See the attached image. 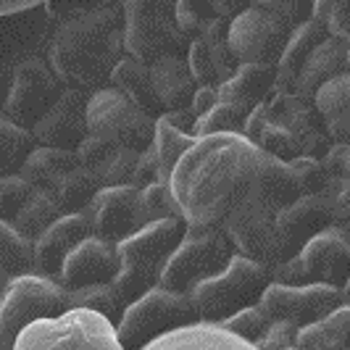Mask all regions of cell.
I'll return each mask as SVG.
<instances>
[{"label": "cell", "mask_w": 350, "mask_h": 350, "mask_svg": "<svg viewBox=\"0 0 350 350\" xmlns=\"http://www.w3.org/2000/svg\"><path fill=\"white\" fill-rule=\"evenodd\" d=\"M11 350H122V345L113 324L103 316L71 308L55 319L29 324Z\"/></svg>", "instance_id": "obj_9"}, {"label": "cell", "mask_w": 350, "mask_h": 350, "mask_svg": "<svg viewBox=\"0 0 350 350\" xmlns=\"http://www.w3.org/2000/svg\"><path fill=\"white\" fill-rule=\"evenodd\" d=\"M314 108L332 142H350V74L327 82L314 95Z\"/></svg>", "instance_id": "obj_28"}, {"label": "cell", "mask_w": 350, "mask_h": 350, "mask_svg": "<svg viewBox=\"0 0 350 350\" xmlns=\"http://www.w3.org/2000/svg\"><path fill=\"white\" fill-rule=\"evenodd\" d=\"M166 219H182L179 208H176L174 198L169 185H148L140 190V224H156V221H166Z\"/></svg>", "instance_id": "obj_40"}, {"label": "cell", "mask_w": 350, "mask_h": 350, "mask_svg": "<svg viewBox=\"0 0 350 350\" xmlns=\"http://www.w3.org/2000/svg\"><path fill=\"white\" fill-rule=\"evenodd\" d=\"M90 219L92 237L119 245L126 237H132L140 224V190L137 187H100L95 200L85 211Z\"/></svg>", "instance_id": "obj_17"}, {"label": "cell", "mask_w": 350, "mask_h": 350, "mask_svg": "<svg viewBox=\"0 0 350 350\" xmlns=\"http://www.w3.org/2000/svg\"><path fill=\"white\" fill-rule=\"evenodd\" d=\"M100 193V182L98 176L77 166L69 174H64L55 185H53L48 195L55 200V206L61 208L64 216H74V213H85L90 208V203L95 200V195Z\"/></svg>", "instance_id": "obj_34"}, {"label": "cell", "mask_w": 350, "mask_h": 350, "mask_svg": "<svg viewBox=\"0 0 350 350\" xmlns=\"http://www.w3.org/2000/svg\"><path fill=\"white\" fill-rule=\"evenodd\" d=\"M227 29L229 21H216L213 27H208L203 35H198L190 42V51L185 58H187V66L198 88L219 90L240 69V61L227 45Z\"/></svg>", "instance_id": "obj_21"}, {"label": "cell", "mask_w": 350, "mask_h": 350, "mask_svg": "<svg viewBox=\"0 0 350 350\" xmlns=\"http://www.w3.org/2000/svg\"><path fill=\"white\" fill-rule=\"evenodd\" d=\"M74 308H85L92 314L103 316L108 324H119L124 308L119 306V300L113 295L111 284H100V287H90V290H79L74 293Z\"/></svg>", "instance_id": "obj_41"}, {"label": "cell", "mask_w": 350, "mask_h": 350, "mask_svg": "<svg viewBox=\"0 0 350 350\" xmlns=\"http://www.w3.org/2000/svg\"><path fill=\"white\" fill-rule=\"evenodd\" d=\"M293 350H298V348H293Z\"/></svg>", "instance_id": "obj_60"}, {"label": "cell", "mask_w": 350, "mask_h": 350, "mask_svg": "<svg viewBox=\"0 0 350 350\" xmlns=\"http://www.w3.org/2000/svg\"><path fill=\"white\" fill-rule=\"evenodd\" d=\"M263 153L243 135L195 137L169 176V190L187 227L219 229L253 193Z\"/></svg>", "instance_id": "obj_1"}, {"label": "cell", "mask_w": 350, "mask_h": 350, "mask_svg": "<svg viewBox=\"0 0 350 350\" xmlns=\"http://www.w3.org/2000/svg\"><path fill=\"white\" fill-rule=\"evenodd\" d=\"M35 193L37 190L21 174L3 176V179H0V219L8 221V224H14L18 211L32 200Z\"/></svg>", "instance_id": "obj_42"}, {"label": "cell", "mask_w": 350, "mask_h": 350, "mask_svg": "<svg viewBox=\"0 0 350 350\" xmlns=\"http://www.w3.org/2000/svg\"><path fill=\"white\" fill-rule=\"evenodd\" d=\"M193 324H200V321L190 295H176V293L153 287L124 311L113 329L122 350H142L150 342H156L158 337Z\"/></svg>", "instance_id": "obj_8"}, {"label": "cell", "mask_w": 350, "mask_h": 350, "mask_svg": "<svg viewBox=\"0 0 350 350\" xmlns=\"http://www.w3.org/2000/svg\"><path fill=\"white\" fill-rule=\"evenodd\" d=\"M293 29L295 27L287 24L277 14L258 8V5H250L240 16L229 21L227 45L240 64L277 66Z\"/></svg>", "instance_id": "obj_14"}, {"label": "cell", "mask_w": 350, "mask_h": 350, "mask_svg": "<svg viewBox=\"0 0 350 350\" xmlns=\"http://www.w3.org/2000/svg\"><path fill=\"white\" fill-rule=\"evenodd\" d=\"M245 119L234 113L227 105L216 103L206 116L195 122V137H211V135H243Z\"/></svg>", "instance_id": "obj_45"}, {"label": "cell", "mask_w": 350, "mask_h": 350, "mask_svg": "<svg viewBox=\"0 0 350 350\" xmlns=\"http://www.w3.org/2000/svg\"><path fill=\"white\" fill-rule=\"evenodd\" d=\"M269 284H271V271L243 256H234L221 274L198 284L190 300L200 324L221 327L229 316L240 314L250 306H258Z\"/></svg>", "instance_id": "obj_5"}, {"label": "cell", "mask_w": 350, "mask_h": 350, "mask_svg": "<svg viewBox=\"0 0 350 350\" xmlns=\"http://www.w3.org/2000/svg\"><path fill=\"white\" fill-rule=\"evenodd\" d=\"M187 224L182 219H166L145 224L132 237L116 245L119 250V274L111 282V290L124 311L140 300L145 293L158 287L161 271L169 263L172 253L182 243Z\"/></svg>", "instance_id": "obj_3"}, {"label": "cell", "mask_w": 350, "mask_h": 350, "mask_svg": "<svg viewBox=\"0 0 350 350\" xmlns=\"http://www.w3.org/2000/svg\"><path fill=\"white\" fill-rule=\"evenodd\" d=\"M64 90L66 88L51 71L45 55H32L11 69V82L0 116L24 132H32L37 122L64 95Z\"/></svg>", "instance_id": "obj_11"}, {"label": "cell", "mask_w": 350, "mask_h": 350, "mask_svg": "<svg viewBox=\"0 0 350 350\" xmlns=\"http://www.w3.org/2000/svg\"><path fill=\"white\" fill-rule=\"evenodd\" d=\"M108 88H113L116 92H122L124 98H129V100L137 105L140 111H145L150 119H158V116L163 113L156 100V92H153L150 66H145L137 58L126 55V53H124L122 61L116 64V69L111 71Z\"/></svg>", "instance_id": "obj_30"}, {"label": "cell", "mask_w": 350, "mask_h": 350, "mask_svg": "<svg viewBox=\"0 0 350 350\" xmlns=\"http://www.w3.org/2000/svg\"><path fill=\"white\" fill-rule=\"evenodd\" d=\"M74 308V293L37 274L11 280L0 295V350H11L29 324L55 319Z\"/></svg>", "instance_id": "obj_7"}, {"label": "cell", "mask_w": 350, "mask_h": 350, "mask_svg": "<svg viewBox=\"0 0 350 350\" xmlns=\"http://www.w3.org/2000/svg\"><path fill=\"white\" fill-rule=\"evenodd\" d=\"M256 193L261 195L266 203H271L277 211L287 208L290 203H295L300 198L298 187H295V179L290 174L287 163L266 156V153L261 158V169H258V179H256Z\"/></svg>", "instance_id": "obj_35"}, {"label": "cell", "mask_w": 350, "mask_h": 350, "mask_svg": "<svg viewBox=\"0 0 350 350\" xmlns=\"http://www.w3.org/2000/svg\"><path fill=\"white\" fill-rule=\"evenodd\" d=\"M0 271L8 280H18V277L35 274L32 243H27L14 229V224H8L3 219H0Z\"/></svg>", "instance_id": "obj_36"}, {"label": "cell", "mask_w": 350, "mask_h": 350, "mask_svg": "<svg viewBox=\"0 0 350 350\" xmlns=\"http://www.w3.org/2000/svg\"><path fill=\"white\" fill-rule=\"evenodd\" d=\"M327 37H329L327 29L316 18H308L306 24H300V27L293 29V35H290L284 51H282L280 64H277L274 92H295V85H298V77L303 66H306V61L311 58L316 45L324 42Z\"/></svg>", "instance_id": "obj_27"}, {"label": "cell", "mask_w": 350, "mask_h": 350, "mask_svg": "<svg viewBox=\"0 0 350 350\" xmlns=\"http://www.w3.org/2000/svg\"><path fill=\"white\" fill-rule=\"evenodd\" d=\"M329 227H334V213L324 195H303L277 213L280 240L293 258L308 240H314L316 234H321Z\"/></svg>", "instance_id": "obj_23"}, {"label": "cell", "mask_w": 350, "mask_h": 350, "mask_svg": "<svg viewBox=\"0 0 350 350\" xmlns=\"http://www.w3.org/2000/svg\"><path fill=\"white\" fill-rule=\"evenodd\" d=\"M308 284L348 287L350 277V237L345 229L329 227L308 240L298 253Z\"/></svg>", "instance_id": "obj_19"}, {"label": "cell", "mask_w": 350, "mask_h": 350, "mask_svg": "<svg viewBox=\"0 0 350 350\" xmlns=\"http://www.w3.org/2000/svg\"><path fill=\"white\" fill-rule=\"evenodd\" d=\"M53 29L55 21L45 5L0 16V71H11L32 55H45Z\"/></svg>", "instance_id": "obj_16"}, {"label": "cell", "mask_w": 350, "mask_h": 350, "mask_svg": "<svg viewBox=\"0 0 350 350\" xmlns=\"http://www.w3.org/2000/svg\"><path fill=\"white\" fill-rule=\"evenodd\" d=\"M77 156L74 150H58V148H37L27 156L24 166L18 174L24 176L35 190L48 193L53 185L64 174H69L71 169H77Z\"/></svg>", "instance_id": "obj_32"}, {"label": "cell", "mask_w": 350, "mask_h": 350, "mask_svg": "<svg viewBox=\"0 0 350 350\" xmlns=\"http://www.w3.org/2000/svg\"><path fill=\"white\" fill-rule=\"evenodd\" d=\"M32 150H35L32 135L0 116V179L18 174Z\"/></svg>", "instance_id": "obj_39"}, {"label": "cell", "mask_w": 350, "mask_h": 350, "mask_svg": "<svg viewBox=\"0 0 350 350\" xmlns=\"http://www.w3.org/2000/svg\"><path fill=\"white\" fill-rule=\"evenodd\" d=\"M8 277H5V274H3V271H0V295H3V293H5V287H8Z\"/></svg>", "instance_id": "obj_59"}, {"label": "cell", "mask_w": 350, "mask_h": 350, "mask_svg": "<svg viewBox=\"0 0 350 350\" xmlns=\"http://www.w3.org/2000/svg\"><path fill=\"white\" fill-rule=\"evenodd\" d=\"M51 0H0V16H8V14H21V11H29V8H40Z\"/></svg>", "instance_id": "obj_57"}, {"label": "cell", "mask_w": 350, "mask_h": 350, "mask_svg": "<svg viewBox=\"0 0 350 350\" xmlns=\"http://www.w3.org/2000/svg\"><path fill=\"white\" fill-rule=\"evenodd\" d=\"M92 237L88 213H74V216H61L45 234H40L32 243V261H35V274L42 280L58 282L61 266L69 258V253L79 243Z\"/></svg>", "instance_id": "obj_22"}, {"label": "cell", "mask_w": 350, "mask_h": 350, "mask_svg": "<svg viewBox=\"0 0 350 350\" xmlns=\"http://www.w3.org/2000/svg\"><path fill=\"white\" fill-rule=\"evenodd\" d=\"M266 122L280 124L282 129H287L293 140L298 142L300 156L306 158H321L332 145L316 113L314 100L300 98L298 92H271L256 111H250V116L243 124V137L247 140Z\"/></svg>", "instance_id": "obj_13"}, {"label": "cell", "mask_w": 350, "mask_h": 350, "mask_svg": "<svg viewBox=\"0 0 350 350\" xmlns=\"http://www.w3.org/2000/svg\"><path fill=\"white\" fill-rule=\"evenodd\" d=\"M269 327H271V321L261 311V306H250V308L240 311V314L229 316L227 321L221 324V329H227L229 334H234L237 340H243L247 345H256L266 334Z\"/></svg>", "instance_id": "obj_43"}, {"label": "cell", "mask_w": 350, "mask_h": 350, "mask_svg": "<svg viewBox=\"0 0 350 350\" xmlns=\"http://www.w3.org/2000/svg\"><path fill=\"white\" fill-rule=\"evenodd\" d=\"M116 274H119L116 245L103 243L98 237H88L85 243L74 247L69 258L64 261L58 284L69 293H79V290H90V287L111 284Z\"/></svg>", "instance_id": "obj_20"}, {"label": "cell", "mask_w": 350, "mask_h": 350, "mask_svg": "<svg viewBox=\"0 0 350 350\" xmlns=\"http://www.w3.org/2000/svg\"><path fill=\"white\" fill-rule=\"evenodd\" d=\"M137 150H126V148H116V153L108 158L103 169L98 172V182L100 187H132V176H135V166H137Z\"/></svg>", "instance_id": "obj_46"}, {"label": "cell", "mask_w": 350, "mask_h": 350, "mask_svg": "<svg viewBox=\"0 0 350 350\" xmlns=\"http://www.w3.org/2000/svg\"><path fill=\"white\" fill-rule=\"evenodd\" d=\"M142 350H256L243 340H237L234 334H229L221 327L213 324H193L185 329H176L172 334L158 337L156 342H150Z\"/></svg>", "instance_id": "obj_31"}, {"label": "cell", "mask_w": 350, "mask_h": 350, "mask_svg": "<svg viewBox=\"0 0 350 350\" xmlns=\"http://www.w3.org/2000/svg\"><path fill=\"white\" fill-rule=\"evenodd\" d=\"M298 340V329L293 324L284 321H271V327L266 329L261 340L253 345L256 350H293Z\"/></svg>", "instance_id": "obj_51"}, {"label": "cell", "mask_w": 350, "mask_h": 350, "mask_svg": "<svg viewBox=\"0 0 350 350\" xmlns=\"http://www.w3.org/2000/svg\"><path fill=\"white\" fill-rule=\"evenodd\" d=\"M61 216H64V213L55 206V200H53L51 195L37 190V193L32 195V200L18 211V216L14 219V229H16L27 243H35L37 237L45 234Z\"/></svg>", "instance_id": "obj_37"}, {"label": "cell", "mask_w": 350, "mask_h": 350, "mask_svg": "<svg viewBox=\"0 0 350 350\" xmlns=\"http://www.w3.org/2000/svg\"><path fill=\"white\" fill-rule=\"evenodd\" d=\"M113 153H116V148H113L111 142L95 137V135H88L85 140L77 145V150H74L77 163H79L82 169L92 172V174H98L105 163H108V158L113 156Z\"/></svg>", "instance_id": "obj_48"}, {"label": "cell", "mask_w": 350, "mask_h": 350, "mask_svg": "<svg viewBox=\"0 0 350 350\" xmlns=\"http://www.w3.org/2000/svg\"><path fill=\"white\" fill-rule=\"evenodd\" d=\"M345 74H350V40L327 37L324 42L316 45L311 58L306 61V66L298 77V85H295V92L300 98L314 100V95L327 82H332L337 77H345Z\"/></svg>", "instance_id": "obj_25"}, {"label": "cell", "mask_w": 350, "mask_h": 350, "mask_svg": "<svg viewBox=\"0 0 350 350\" xmlns=\"http://www.w3.org/2000/svg\"><path fill=\"white\" fill-rule=\"evenodd\" d=\"M8 82H11V71H0V113H3V103H5Z\"/></svg>", "instance_id": "obj_58"}, {"label": "cell", "mask_w": 350, "mask_h": 350, "mask_svg": "<svg viewBox=\"0 0 350 350\" xmlns=\"http://www.w3.org/2000/svg\"><path fill=\"white\" fill-rule=\"evenodd\" d=\"M124 58L122 3L74 14L55 24L45 61L58 82L79 92L108 88L111 71Z\"/></svg>", "instance_id": "obj_2"}, {"label": "cell", "mask_w": 350, "mask_h": 350, "mask_svg": "<svg viewBox=\"0 0 350 350\" xmlns=\"http://www.w3.org/2000/svg\"><path fill=\"white\" fill-rule=\"evenodd\" d=\"M350 142H332L329 150L319 158L329 182H350Z\"/></svg>", "instance_id": "obj_50"}, {"label": "cell", "mask_w": 350, "mask_h": 350, "mask_svg": "<svg viewBox=\"0 0 350 350\" xmlns=\"http://www.w3.org/2000/svg\"><path fill=\"white\" fill-rule=\"evenodd\" d=\"M193 142H195V137H190V135H182V132H176L172 126L156 122L153 150H156L158 182H161V185H169V176L174 172V166L179 163V158L193 148Z\"/></svg>", "instance_id": "obj_38"}, {"label": "cell", "mask_w": 350, "mask_h": 350, "mask_svg": "<svg viewBox=\"0 0 350 350\" xmlns=\"http://www.w3.org/2000/svg\"><path fill=\"white\" fill-rule=\"evenodd\" d=\"M277 213L271 203H266L261 195H247V200L221 224V232L232 243L234 256H243L247 261L258 263L266 271H274L280 263L290 261L293 256L282 245L280 232H277Z\"/></svg>", "instance_id": "obj_10"}, {"label": "cell", "mask_w": 350, "mask_h": 350, "mask_svg": "<svg viewBox=\"0 0 350 350\" xmlns=\"http://www.w3.org/2000/svg\"><path fill=\"white\" fill-rule=\"evenodd\" d=\"M156 122L166 124V126H172V129L182 132V135L195 137V122H198V119L190 113V108H187V111H169V113H161Z\"/></svg>", "instance_id": "obj_55"}, {"label": "cell", "mask_w": 350, "mask_h": 350, "mask_svg": "<svg viewBox=\"0 0 350 350\" xmlns=\"http://www.w3.org/2000/svg\"><path fill=\"white\" fill-rule=\"evenodd\" d=\"M216 103H219V95H216V90L198 88V90H195L193 103H190V113H193L195 119H200V116H206V113H208V111Z\"/></svg>", "instance_id": "obj_56"}, {"label": "cell", "mask_w": 350, "mask_h": 350, "mask_svg": "<svg viewBox=\"0 0 350 350\" xmlns=\"http://www.w3.org/2000/svg\"><path fill=\"white\" fill-rule=\"evenodd\" d=\"M287 169H290V174L295 179V187H298L300 198L303 195H321L327 190V185H329V179H327L321 163H319V158L300 156L295 161H290Z\"/></svg>", "instance_id": "obj_47"}, {"label": "cell", "mask_w": 350, "mask_h": 350, "mask_svg": "<svg viewBox=\"0 0 350 350\" xmlns=\"http://www.w3.org/2000/svg\"><path fill=\"white\" fill-rule=\"evenodd\" d=\"M274 79H277V66L240 64V69L229 77V82L216 90L219 103L247 119L250 111H256L274 92Z\"/></svg>", "instance_id": "obj_24"}, {"label": "cell", "mask_w": 350, "mask_h": 350, "mask_svg": "<svg viewBox=\"0 0 350 350\" xmlns=\"http://www.w3.org/2000/svg\"><path fill=\"white\" fill-rule=\"evenodd\" d=\"M88 92L64 90L51 111L37 122L29 132L37 148H58V150H77V145L90 135L88 129Z\"/></svg>", "instance_id": "obj_18"}, {"label": "cell", "mask_w": 350, "mask_h": 350, "mask_svg": "<svg viewBox=\"0 0 350 350\" xmlns=\"http://www.w3.org/2000/svg\"><path fill=\"white\" fill-rule=\"evenodd\" d=\"M329 37L350 40V0H314V14Z\"/></svg>", "instance_id": "obj_44"}, {"label": "cell", "mask_w": 350, "mask_h": 350, "mask_svg": "<svg viewBox=\"0 0 350 350\" xmlns=\"http://www.w3.org/2000/svg\"><path fill=\"white\" fill-rule=\"evenodd\" d=\"M258 306L269 316V321H284V324H293L295 329H303L337 308L348 306V287L342 290L327 287V284L284 287V284L271 282L263 290Z\"/></svg>", "instance_id": "obj_15"}, {"label": "cell", "mask_w": 350, "mask_h": 350, "mask_svg": "<svg viewBox=\"0 0 350 350\" xmlns=\"http://www.w3.org/2000/svg\"><path fill=\"white\" fill-rule=\"evenodd\" d=\"M158 182V161L153 145H148L145 150H140L137 156V166H135V176H132V187H148V185H156Z\"/></svg>", "instance_id": "obj_53"}, {"label": "cell", "mask_w": 350, "mask_h": 350, "mask_svg": "<svg viewBox=\"0 0 350 350\" xmlns=\"http://www.w3.org/2000/svg\"><path fill=\"white\" fill-rule=\"evenodd\" d=\"M298 350H350V308L342 306L329 316L298 329Z\"/></svg>", "instance_id": "obj_33"}, {"label": "cell", "mask_w": 350, "mask_h": 350, "mask_svg": "<svg viewBox=\"0 0 350 350\" xmlns=\"http://www.w3.org/2000/svg\"><path fill=\"white\" fill-rule=\"evenodd\" d=\"M113 3H122V0H51L45 3L51 18L58 24L61 18H69L74 14H85L92 8H103V5H113Z\"/></svg>", "instance_id": "obj_52"}, {"label": "cell", "mask_w": 350, "mask_h": 350, "mask_svg": "<svg viewBox=\"0 0 350 350\" xmlns=\"http://www.w3.org/2000/svg\"><path fill=\"white\" fill-rule=\"evenodd\" d=\"M232 258L234 250L221 229L187 227L182 243L176 245L169 263L161 271L158 287L176 295H193L198 284L221 274Z\"/></svg>", "instance_id": "obj_6"}, {"label": "cell", "mask_w": 350, "mask_h": 350, "mask_svg": "<svg viewBox=\"0 0 350 350\" xmlns=\"http://www.w3.org/2000/svg\"><path fill=\"white\" fill-rule=\"evenodd\" d=\"M250 3L258 5V8L271 11V14H277V16H282L293 27L306 24L311 18V14H314V0H250Z\"/></svg>", "instance_id": "obj_49"}, {"label": "cell", "mask_w": 350, "mask_h": 350, "mask_svg": "<svg viewBox=\"0 0 350 350\" xmlns=\"http://www.w3.org/2000/svg\"><path fill=\"white\" fill-rule=\"evenodd\" d=\"M150 82H153V92L163 113L169 111H187L195 98V85L187 58L182 55H169L161 58L150 66Z\"/></svg>", "instance_id": "obj_26"}, {"label": "cell", "mask_w": 350, "mask_h": 350, "mask_svg": "<svg viewBox=\"0 0 350 350\" xmlns=\"http://www.w3.org/2000/svg\"><path fill=\"white\" fill-rule=\"evenodd\" d=\"M124 53L153 66L169 55H187L190 37L179 29L176 0H122Z\"/></svg>", "instance_id": "obj_4"}, {"label": "cell", "mask_w": 350, "mask_h": 350, "mask_svg": "<svg viewBox=\"0 0 350 350\" xmlns=\"http://www.w3.org/2000/svg\"><path fill=\"white\" fill-rule=\"evenodd\" d=\"M250 5V0H176V21L179 29L195 40L216 21H232Z\"/></svg>", "instance_id": "obj_29"}, {"label": "cell", "mask_w": 350, "mask_h": 350, "mask_svg": "<svg viewBox=\"0 0 350 350\" xmlns=\"http://www.w3.org/2000/svg\"><path fill=\"white\" fill-rule=\"evenodd\" d=\"M271 282H274V284H284V287H303V284H308L298 256L290 258V261L280 263V266L271 271Z\"/></svg>", "instance_id": "obj_54"}, {"label": "cell", "mask_w": 350, "mask_h": 350, "mask_svg": "<svg viewBox=\"0 0 350 350\" xmlns=\"http://www.w3.org/2000/svg\"><path fill=\"white\" fill-rule=\"evenodd\" d=\"M88 129L90 135L111 142L113 148L126 150H145L153 145L156 119H150L129 98L113 88L92 92L88 100Z\"/></svg>", "instance_id": "obj_12"}]
</instances>
